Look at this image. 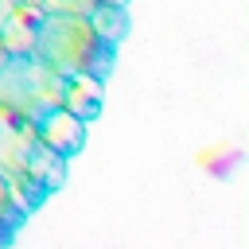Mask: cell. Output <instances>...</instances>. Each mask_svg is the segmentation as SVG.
I'll list each match as a JSON object with an SVG mask.
<instances>
[{
    "instance_id": "cell-1",
    "label": "cell",
    "mask_w": 249,
    "mask_h": 249,
    "mask_svg": "<svg viewBox=\"0 0 249 249\" xmlns=\"http://www.w3.org/2000/svg\"><path fill=\"white\" fill-rule=\"evenodd\" d=\"M0 179L31 210L66 179V160L39 144L35 124L0 105Z\"/></svg>"
},
{
    "instance_id": "cell-2",
    "label": "cell",
    "mask_w": 249,
    "mask_h": 249,
    "mask_svg": "<svg viewBox=\"0 0 249 249\" xmlns=\"http://www.w3.org/2000/svg\"><path fill=\"white\" fill-rule=\"evenodd\" d=\"M47 66H54L58 74L70 70H89L97 78L109 74L113 51L117 43H105L86 16L78 12H47L35 27V47H31Z\"/></svg>"
},
{
    "instance_id": "cell-3",
    "label": "cell",
    "mask_w": 249,
    "mask_h": 249,
    "mask_svg": "<svg viewBox=\"0 0 249 249\" xmlns=\"http://www.w3.org/2000/svg\"><path fill=\"white\" fill-rule=\"evenodd\" d=\"M62 101V74L47 66L35 51L8 54L0 66V105L19 117H39L43 109Z\"/></svg>"
},
{
    "instance_id": "cell-4",
    "label": "cell",
    "mask_w": 249,
    "mask_h": 249,
    "mask_svg": "<svg viewBox=\"0 0 249 249\" xmlns=\"http://www.w3.org/2000/svg\"><path fill=\"white\" fill-rule=\"evenodd\" d=\"M31 124H35L39 144L51 148V152L62 156V160L78 156L82 144H86V121L74 117L66 105H51V109H43L39 117H31Z\"/></svg>"
},
{
    "instance_id": "cell-5",
    "label": "cell",
    "mask_w": 249,
    "mask_h": 249,
    "mask_svg": "<svg viewBox=\"0 0 249 249\" xmlns=\"http://www.w3.org/2000/svg\"><path fill=\"white\" fill-rule=\"evenodd\" d=\"M101 89H105V78L89 74V70H70L62 74V101L74 117H82L86 124L101 113Z\"/></svg>"
},
{
    "instance_id": "cell-6",
    "label": "cell",
    "mask_w": 249,
    "mask_h": 249,
    "mask_svg": "<svg viewBox=\"0 0 249 249\" xmlns=\"http://www.w3.org/2000/svg\"><path fill=\"white\" fill-rule=\"evenodd\" d=\"M86 19H89V27H93L105 43H117V39L124 35V27H128L124 4H113V0H97V4L86 12Z\"/></svg>"
},
{
    "instance_id": "cell-7",
    "label": "cell",
    "mask_w": 249,
    "mask_h": 249,
    "mask_svg": "<svg viewBox=\"0 0 249 249\" xmlns=\"http://www.w3.org/2000/svg\"><path fill=\"white\" fill-rule=\"evenodd\" d=\"M27 218V206L12 195V187L0 179V245L4 241H12V233L19 230V222Z\"/></svg>"
},
{
    "instance_id": "cell-8",
    "label": "cell",
    "mask_w": 249,
    "mask_h": 249,
    "mask_svg": "<svg viewBox=\"0 0 249 249\" xmlns=\"http://www.w3.org/2000/svg\"><path fill=\"white\" fill-rule=\"evenodd\" d=\"M4 58H8V47H4V39H0V66H4Z\"/></svg>"
}]
</instances>
